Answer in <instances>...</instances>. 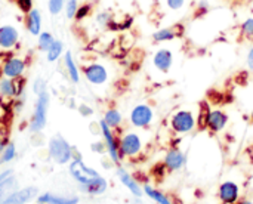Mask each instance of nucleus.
Wrapping results in <instances>:
<instances>
[{"instance_id":"f257e3e1","label":"nucleus","mask_w":253,"mask_h":204,"mask_svg":"<svg viewBox=\"0 0 253 204\" xmlns=\"http://www.w3.org/2000/svg\"><path fill=\"white\" fill-rule=\"evenodd\" d=\"M77 150L62 135H53L47 141V154L50 160L59 166L68 164L74 159Z\"/></svg>"},{"instance_id":"f03ea898","label":"nucleus","mask_w":253,"mask_h":204,"mask_svg":"<svg viewBox=\"0 0 253 204\" xmlns=\"http://www.w3.org/2000/svg\"><path fill=\"white\" fill-rule=\"evenodd\" d=\"M49 105H50V93L49 90L40 93L36 96V102L33 107V113L28 122V129L31 133H42L47 124V114H49Z\"/></svg>"},{"instance_id":"7ed1b4c3","label":"nucleus","mask_w":253,"mask_h":204,"mask_svg":"<svg viewBox=\"0 0 253 204\" xmlns=\"http://www.w3.org/2000/svg\"><path fill=\"white\" fill-rule=\"evenodd\" d=\"M68 173L77 182V185H84V184H87L92 179H95V178L99 176V173L93 167L87 166L83 162V159L79 154V151L76 153L74 159L68 163Z\"/></svg>"},{"instance_id":"20e7f679","label":"nucleus","mask_w":253,"mask_h":204,"mask_svg":"<svg viewBox=\"0 0 253 204\" xmlns=\"http://www.w3.org/2000/svg\"><path fill=\"white\" fill-rule=\"evenodd\" d=\"M27 67H28V62L25 61V58L16 56V55H9L3 59L1 67H0V73L3 77L18 80V79H22L25 76Z\"/></svg>"},{"instance_id":"39448f33","label":"nucleus","mask_w":253,"mask_h":204,"mask_svg":"<svg viewBox=\"0 0 253 204\" xmlns=\"http://www.w3.org/2000/svg\"><path fill=\"white\" fill-rule=\"evenodd\" d=\"M122 159H135L142 151V139L136 132H126L119 138Z\"/></svg>"},{"instance_id":"423d86ee","label":"nucleus","mask_w":253,"mask_h":204,"mask_svg":"<svg viewBox=\"0 0 253 204\" xmlns=\"http://www.w3.org/2000/svg\"><path fill=\"white\" fill-rule=\"evenodd\" d=\"M197 119L190 110H179L170 117V129L178 135H185L194 130Z\"/></svg>"},{"instance_id":"0eeeda50","label":"nucleus","mask_w":253,"mask_h":204,"mask_svg":"<svg viewBox=\"0 0 253 204\" xmlns=\"http://www.w3.org/2000/svg\"><path fill=\"white\" fill-rule=\"evenodd\" d=\"M99 127H101V135H102V141L105 142L107 147V154L110 157V160L113 162V164L120 166V162L123 160L120 156V150H119V138L116 136V132L105 124L104 120L99 122Z\"/></svg>"},{"instance_id":"6e6552de","label":"nucleus","mask_w":253,"mask_h":204,"mask_svg":"<svg viewBox=\"0 0 253 204\" xmlns=\"http://www.w3.org/2000/svg\"><path fill=\"white\" fill-rule=\"evenodd\" d=\"M25 92V79H7V77H1L0 79V98L9 101L10 104Z\"/></svg>"},{"instance_id":"1a4fd4ad","label":"nucleus","mask_w":253,"mask_h":204,"mask_svg":"<svg viewBox=\"0 0 253 204\" xmlns=\"http://www.w3.org/2000/svg\"><path fill=\"white\" fill-rule=\"evenodd\" d=\"M21 33L18 27L13 24H1L0 25V50L1 52H12L19 46Z\"/></svg>"},{"instance_id":"9d476101","label":"nucleus","mask_w":253,"mask_h":204,"mask_svg":"<svg viewBox=\"0 0 253 204\" xmlns=\"http://www.w3.org/2000/svg\"><path fill=\"white\" fill-rule=\"evenodd\" d=\"M154 119V111L148 104H138L129 114V122L136 129H147Z\"/></svg>"},{"instance_id":"9b49d317","label":"nucleus","mask_w":253,"mask_h":204,"mask_svg":"<svg viewBox=\"0 0 253 204\" xmlns=\"http://www.w3.org/2000/svg\"><path fill=\"white\" fill-rule=\"evenodd\" d=\"M82 73H83V77L86 79V82L93 86H102L108 82V70L105 65H102L99 62H89V64L83 65Z\"/></svg>"},{"instance_id":"f8f14e48","label":"nucleus","mask_w":253,"mask_h":204,"mask_svg":"<svg viewBox=\"0 0 253 204\" xmlns=\"http://www.w3.org/2000/svg\"><path fill=\"white\" fill-rule=\"evenodd\" d=\"M39 188L37 187H24V188H16L12 191L9 196L4 197V200L0 204H30L31 202H36L39 197Z\"/></svg>"},{"instance_id":"ddd939ff","label":"nucleus","mask_w":253,"mask_h":204,"mask_svg":"<svg viewBox=\"0 0 253 204\" xmlns=\"http://www.w3.org/2000/svg\"><path fill=\"white\" fill-rule=\"evenodd\" d=\"M218 197L222 204H237L240 200V187L233 181H225L218 188Z\"/></svg>"},{"instance_id":"4468645a","label":"nucleus","mask_w":253,"mask_h":204,"mask_svg":"<svg viewBox=\"0 0 253 204\" xmlns=\"http://www.w3.org/2000/svg\"><path fill=\"white\" fill-rule=\"evenodd\" d=\"M116 175L120 181V184L129 190V193L135 197V199H141L142 194H144V190L141 188V185L138 184V181L126 170L123 169L122 166H117V170H116Z\"/></svg>"},{"instance_id":"2eb2a0df","label":"nucleus","mask_w":253,"mask_h":204,"mask_svg":"<svg viewBox=\"0 0 253 204\" xmlns=\"http://www.w3.org/2000/svg\"><path fill=\"white\" fill-rule=\"evenodd\" d=\"M227 124H228V116H227V113H224L222 110H218V108L216 110H209L208 117H206V127L212 133L222 132Z\"/></svg>"},{"instance_id":"dca6fc26","label":"nucleus","mask_w":253,"mask_h":204,"mask_svg":"<svg viewBox=\"0 0 253 204\" xmlns=\"http://www.w3.org/2000/svg\"><path fill=\"white\" fill-rule=\"evenodd\" d=\"M24 25H25V30L28 31L30 36L37 37L43 31V15H42V10L37 9V7L30 10L25 15Z\"/></svg>"},{"instance_id":"f3484780","label":"nucleus","mask_w":253,"mask_h":204,"mask_svg":"<svg viewBox=\"0 0 253 204\" xmlns=\"http://www.w3.org/2000/svg\"><path fill=\"white\" fill-rule=\"evenodd\" d=\"M16 188L19 187H18V179L15 176L13 169H3L0 172V203L4 200L6 196H9Z\"/></svg>"},{"instance_id":"a211bd4d","label":"nucleus","mask_w":253,"mask_h":204,"mask_svg":"<svg viewBox=\"0 0 253 204\" xmlns=\"http://www.w3.org/2000/svg\"><path fill=\"white\" fill-rule=\"evenodd\" d=\"M185 163H187V157L178 148H170L166 153L165 160H163V166L169 172H178V170H181L185 166Z\"/></svg>"},{"instance_id":"6ab92c4d","label":"nucleus","mask_w":253,"mask_h":204,"mask_svg":"<svg viewBox=\"0 0 253 204\" xmlns=\"http://www.w3.org/2000/svg\"><path fill=\"white\" fill-rule=\"evenodd\" d=\"M184 34V25L182 24H175L172 27H165L153 33V41L154 43H166L172 41Z\"/></svg>"},{"instance_id":"aec40b11","label":"nucleus","mask_w":253,"mask_h":204,"mask_svg":"<svg viewBox=\"0 0 253 204\" xmlns=\"http://www.w3.org/2000/svg\"><path fill=\"white\" fill-rule=\"evenodd\" d=\"M62 64H64V70H65V73H67L68 80H70L71 83H74V84L80 83L82 73H80V68H79L77 62H76V59H74V55H73V52H71L70 49L65 50V53H64V56H62Z\"/></svg>"},{"instance_id":"412c9836","label":"nucleus","mask_w":253,"mask_h":204,"mask_svg":"<svg viewBox=\"0 0 253 204\" xmlns=\"http://www.w3.org/2000/svg\"><path fill=\"white\" fill-rule=\"evenodd\" d=\"M153 65L160 73H169L172 65H173V53L169 49H166V47L159 49L153 55Z\"/></svg>"},{"instance_id":"4be33fe9","label":"nucleus","mask_w":253,"mask_h":204,"mask_svg":"<svg viewBox=\"0 0 253 204\" xmlns=\"http://www.w3.org/2000/svg\"><path fill=\"white\" fill-rule=\"evenodd\" d=\"M37 204H80V199L77 196H62L55 193H43L39 194Z\"/></svg>"},{"instance_id":"5701e85b","label":"nucleus","mask_w":253,"mask_h":204,"mask_svg":"<svg viewBox=\"0 0 253 204\" xmlns=\"http://www.w3.org/2000/svg\"><path fill=\"white\" fill-rule=\"evenodd\" d=\"M80 193L83 194H87V196H92V197H96V196H102L107 188H108V182L104 176H98L95 179H92L90 182L84 184V185H77Z\"/></svg>"},{"instance_id":"b1692460","label":"nucleus","mask_w":253,"mask_h":204,"mask_svg":"<svg viewBox=\"0 0 253 204\" xmlns=\"http://www.w3.org/2000/svg\"><path fill=\"white\" fill-rule=\"evenodd\" d=\"M65 46H64V41L62 40H59V39H56L55 40V43L50 46V49L44 53V56H46V61L49 62V64H53V62H58L59 59H62V56H64V53H65Z\"/></svg>"},{"instance_id":"393cba45","label":"nucleus","mask_w":253,"mask_h":204,"mask_svg":"<svg viewBox=\"0 0 253 204\" xmlns=\"http://www.w3.org/2000/svg\"><path fill=\"white\" fill-rule=\"evenodd\" d=\"M102 120L105 122V124H108L113 130H117L122 123H123V116L122 113L117 110V108H108L105 113H104V117Z\"/></svg>"},{"instance_id":"a878e982","label":"nucleus","mask_w":253,"mask_h":204,"mask_svg":"<svg viewBox=\"0 0 253 204\" xmlns=\"http://www.w3.org/2000/svg\"><path fill=\"white\" fill-rule=\"evenodd\" d=\"M18 156V148H16V144L13 141H9L6 144V147L3 148L1 154H0V166H6V164H10Z\"/></svg>"},{"instance_id":"bb28decb","label":"nucleus","mask_w":253,"mask_h":204,"mask_svg":"<svg viewBox=\"0 0 253 204\" xmlns=\"http://www.w3.org/2000/svg\"><path fill=\"white\" fill-rule=\"evenodd\" d=\"M144 193L147 194V197L150 199V200H153L154 203L157 204H172L170 202V199L166 196V194H163L162 191H159V190H156V188H153L151 185H144Z\"/></svg>"},{"instance_id":"cd10ccee","label":"nucleus","mask_w":253,"mask_h":204,"mask_svg":"<svg viewBox=\"0 0 253 204\" xmlns=\"http://www.w3.org/2000/svg\"><path fill=\"white\" fill-rule=\"evenodd\" d=\"M56 37L50 33V31H42L39 36H37V49L43 53H46L50 46L55 43Z\"/></svg>"},{"instance_id":"c85d7f7f","label":"nucleus","mask_w":253,"mask_h":204,"mask_svg":"<svg viewBox=\"0 0 253 204\" xmlns=\"http://www.w3.org/2000/svg\"><path fill=\"white\" fill-rule=\"evenodd\" d=\"M95 22L99 25V27H104V28H110V25L114 22V16L110 10H99L95 13Z\"/></svg>"},{"instance_id":"c756f323","label":"nucleus","mask_w":253,"mask_h":204,"mask_svg":"<svg viewBox=\"0 0 253 204\" xmlns=\"http://www.w3.org/2000/svg\"><path fill=\"white\" fill-rule=\"evenodd\" d=\"M92 13V3L90 1H86V3H80L77 12H76V16H74V21L77 22H82L84 21L87 16H90Z\"/></svg>"},{"instance_id":"7c9ffc66","label":"nucleus","mask_w":253,"mask_h":204,"mask_svg":"<svg viewBox=\"0 0 253 204\" xmlns=\"http://www.w3.org/2000/svg\"><path fill=\"white\" fill-rule=\"evenodd\" d=\"M80 6V1L79 0H65V4H64V13H65V18L67 19H74L76 16V12Z\"/></svg>"},{"instance_id":"2f4dec72","label":"nucleus","mask_w":253,"mask_h":204,"mask_svg":"<svg viewBox=\"0 0 253 204\" xmlns=\"http://www.w3.org/2000/svg\"><path fill=\"white\" fill-rule=\"evenodd\" d=\"M240 34L246 40H253V18H248L240 24Z\"/></svg>"},{"instance_id":"473e14b6","label":"nucleus","mask_w":253,"mask_h":204,"mask_svg":"<svg viewBox=\"0 0 253 204\" xmlns=\"http://www.w3.org/2000/svg\"><path fill=\"white\" fill-rule=\"evenodd\" d=\"M65 0H47V10L52 16H58L64 12Z\"/></svg>"},{"instance_id":"72a5a7b5","label":"nucleus","mask_w":253,"mask_h":204,"mask_svg":"<svg viewBox=\"0 0 253 204\" xmlns=\"http://www.w3.org/2000/svg\"><path fill=\"white\" fill-rule=\"evenodd\" d=\"M46 90H47V82L43 77H36L34 82H33V84H31V92L36 96H39L40 93H43Z\"/></svg>"},{"instance_id":"f704fd0d","label":"nucleus","mask_w":253,"mask_h":204,"mask_svg":"<svg viewBox=\"0 0 253 204\" xmlns=\"http://www.w3.org/2000/svg\"><path fill=\"white\" fill-rule=\"evenodd\" d=\"M15 4L19 9V12L24 15H27L30 10L34 9V0H15Z\"/></svg>"},{"instance_id":"c9c22d12","label":"nucleus","mask_w":253,"mask_h":204,"mask_svg":"<svg viewBox=\"0 0 253 204\" xmlns=\"http://www.w3.org/2000/svg\"><path fill=\"white\" fill-rule=\"evenodd\" d=\"M90 150L96 154H104L107 153V147H105V142L104 141H96V142H92L90 144Z\"/></svg>"},{"instance_id":"e433bc0d","label":"nucleus","mask_w":253,"mask_h":204,"mask_svg":"<svg viewBox=\"0 0 253 204\" xmlns=\"http://www.w3.org/2000/svg\"><path fill=\"white\" fill-rule=\"evenodd\" d=\"M77 111H79V114L82 117H90L93 114V108L90 105H87V104H80L77 107Z\"/></svg>"},{"instance_id":"4c0bfd02","label":"nucleus","mask_w":253,"mask_h":204,"mask_svg":"<svg viewBox=\"0 0 253 204\" xmlns=\"http://www.w3.org/2000/svg\"><path fill=\"white\" fill-rule=\"evenodd\" d=\"M166 6L170 10H179L185 6V0H166Z\"/></svg>"},{"instance_id":"58836bf2","label":"nucleus","mask_w":253,"mask_h":204,"mask_svg":"<svg viewBox=\"0 0 253 204\" xmlns=\"http://www.w3.org/2000/svg\"><path fill=\"white\" fill-rule=\"evenodd\" d=\"M246 64H248V68L253 73V46L249 49V52L246 55Z\"/></svg>"},{"instance_id":"ea45409f","label":"nucleus","mask_w":253,"mask_h":204,"mask_svg":"<svg viewBox=\"0 0 253 204\" xmlns=\"http://www.w3.org/2000/svg\"><path fill=\"white\" fill-rule=\"evenodd\" d=\"M9 142V139L6 138V136H3V135H0V154H1V151H3V148L6 147V144Z\"/></svg>"},{"instance_id":"a19ab883","label":"nucleus","mask_w":253,"mask_h":204,"mask_svg":"<svg viewBox=\"0 0 253 204\" xmlns=\"http://www.w3.org/2000/svg\"><path fill=\"white\" fill-rule=\"evenodd\" d=\"M237 204H253V202H251V200H242V202H240V200H239V203Z\"/></svg>"},{"instance_id":"79ce46f5","label":"nucleus","mask_w":253,"mask_h":204,"mask_svg":"<svg viewBox=\"0 0 253 204\" xmlns=\"http://www.w3.org/2000/svg\"><path fill=\"white\" fill-rule=\"evenodd\" d=\"M92 4H96V3H99V1H102V0H89Z\"/></svg>"},{"instance_id":"37998d69","label":"nucleus","mask_w":253,"mask_h":204,"mask_svg":"<svg viewBox=\"0 0 253 204\" xmlns=\"http://www.w3.org/2000/svg\"><path fill=\"white\" fill-rule=\"evenodd\" d=\"M132 204H144V203H142V202H141L139 199H136V200H135V202H133Z\"/></svg>"},{"instance_id":"c03bdc74","label":"nucleus","mask_w":253,"mask_h":204,"mask_svg":"<svg viewBox=\"0 0 253 204\" xmlns=\"http://www.w3.org/2000/svg\"><path fill=\"white\" fill-rule=\"evenodd\" d=\"M251 120H252V122H253V111H252V113H251Z\"/></svg>"}]
</instances>
